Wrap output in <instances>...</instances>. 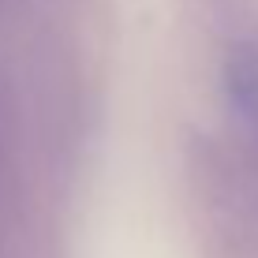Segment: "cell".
Instances as JSON below:
<instances>
[{
  "instance_id": "obj_1",
  "label": "cell",
  "mask_w": 258,
  "mask_h": 258,
  "mask_svg": "<svg viewBox=\"0 0 258 258\" xmlns=\"http://www.w3.org/2000/svg\"><path fill=\"white\" fill-rule=\"evenodd\" d=\"M221 86H225V105L232 112L247 150L258 161V45L254 41H236L221 68Z\"/></svg>"
}]
</instances>
